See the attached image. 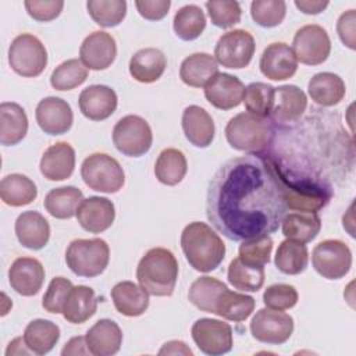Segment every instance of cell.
<instances>
[{
  "instance_id": "cell-13",
  "label": "cell",
  "mask_w": 356,
  "mask_h": 356,
  "mask_svg": "<svg viewBox=\"0 0 356 356\" xmlns=\"http://www.w3.org/2000/svg\"><path fill=\"white\" fill-rule=\"evenodd\" d=\"M191 334L196 346L206 355L220 356L232 349V328L225 321L199 318L193 323Z\"/></svg>"
},
{
  "instance_id": "cell-6",
  "label": "cell",
  "mask_w": 356,
  "mask_h": 356,
  "mask_svg": "<svg viewBox=\"0 0 356 356\" xmlns=\"http://www.w3.org/2000/svg\"><path fill=\"white\" fill-rule=\"evenodd\" d=\"M110 260V248L102 238L74 239L65 250V263L78 277L100 275Z\"/></svg>"
},
{
  "instance_id": "cell-12",
  "label": "cell",
  "mask_w": 356,
  "mask_h": 356,
  "mask_svg": "<svg viewBox=\"0 0 356 356\" xmlns=\"http://www.w3.org/2000/svg\"><path fill=\"white\" fill-rule=\"evenodd\" d=\"M291 49L296 60L302 64L318 65L328 58L331 40L323 26L309 24L296 31Z\"/></svg>"
},
{
  "instance_id": "cell-4",
  "label": "cell",
  "mask_w": 356,
  "mask_h": 356,
  "mask_svg": "<svg viewBox=\"0 0 356 356\" xmlns=\"http://www.w3.org/2000/svg\"><path fill=\"white\" fill-rule=\"evenodd\" d=\"M139 285L153 296H171L178 280V261L165 248H152L136 268Z\"/></svg>"
},
{
  "instance_id": "cell-57",
  "label": "cell",
  "mask_w": 356,
  "mask_h": 356,
  "mask_svg": "<svg viewBox=\"0 0 356 356\" xmlns=\"http://www.w3.org/2000/svg\"><path fill=\"white\" fill-rule=\"evenodd\" d=\"M11 355H32V350L28 348L24 338H15L8 343V348L6 350V356Z\"/></svg>"
},
{
  "instance_id": "cell-5",
  "label": "cell",
  "mask_w": 356,
  "mask_h": 356,
  "mask_svg": "<svg viewBox=\"0 0 356 356\" xmlns=\"http://www.w3.org/2000/svg\"><path fill=\"white\" fill-rule=\"evenodd\" d=\"M225 138L231 147L239 152L261 153L275 138V124L270 117H261L249 111L232 117L225 127Z\"/></svg>"
},
{
  "instance_id": "cell-49",
  "label": "cell",
  "mask_w": 356,
  "mask_h": 356,
  "mask_svg": "<svg viewBox=\"0 0 356 356\" xmlns=\"http://www.w3.org/2000/svg\"><path fill=\"white\" fill-rule=\"evenodd\" d=\"M72 282L64 277H54L42 299V306L49 313H63L65 299L72 289Z\"/></svg>"
},
{
  "instance_id": "cell-38",
  "label": "cell",
  "mask_w": 356,
  "mask_h": 356,
  "mask_svg": "<svg viewBox=\"0 0 356 356\" xmlns=\"http://www.w3.org/2000/svg\"><path fill=\"white\" fill-rule=\"evenodd\" d=\"M188 171V163L184 153L174 147L161 150L154 164V175L159 182L174 186L179 184Z\"/></svg>"
},
{
  "instance_id": "cell-29",
  "label": "cell",
  "mask_w": 356,
  "mask_h": 356,
  "mask_svg": "<svg viewBox=\"0 0 356 356\" xmlns=\"http://www.w3.org/2000/svg\"><path fill=\"white\" fill-rule=\"evenodd\" d=\"M307 93L312 100L321 107H331L345 97L346 88L343 79L334 72H318L307 83Z\"/></svg>"
},
{
  "instance_id": "cell-55",
  "label": "cell",
  "mask_w": 356,
  "mask_h": 356,
  "mask_svg": "<svg viewBox=\"0 0 356 356\" xmlns=\"http://www.w3.org/2000/svg\"><path fill=\"white\" fill-rule=\"evenodd\" d=\"M63 356H68V355H90L88 345H86V339L85 337H74L71 338L65 346L61 350Z\"/></svg>"
},
{
  "instance_id": "cell-17",
  "label": "cell",
  "mask_w": 356,
  "mask_h": 356,
  "mask_svg": "<svg viewBox=\"0 0 356 356\" xmlns=\"http://www.w3.org/2000/svg\"><path fill=\"white\" fill-rule=\"evenodd\" d=\"M245 85L242 81L225 72H217L204 86V97L218 110H231L243 102Z\"/></svg>"
},
{
  "instance_id": "cell-11",
  "label": "cell",
  "mask_w": 356,
  "mask_h": 356,
  "mask_svg": "<svg viewBox=\"0 0 356 356\" xmlns=\"http://www.w3.org/2000/svg\"><path fill=\"white\" fill-rule=\"evenodd\" d=\"M254 38L245 29H234L222 36L216 43L214 58L222 67L241 70L250 64L254 54Z\"/></svg>"
},
{
  "instance_id": "cell-19",
  "label": "cell",
  "mask_w": 356,
  "mask_h": 356,
  "mask_svg": "<svg viewBox=\"0 0 356 356\" xmlns=\"http://www.w3.org/2000/svg\"><path fill=\"white\" fill-rule=\"evenodd\" d=\"M307 107L306 93L296 85L275 88L270 118L274 124L296 122Z\"/></svg>"
},
{
  "instance_id": "cell-32",
  "label": "cell",
  "mask_w": 356,
  "mask_h": 356,
  "mask_svg": "<svg viewBox=\"0 0 356 356\" xmlns=\"http://www.w3.org/2000/svg\"><path fill=\"white\" fill-rule=\"evenodd\" d=\"M97 310V299L95 291L86 285L72 286L64 307L63 316L68 323L82 324L89 320Z\"/></svg>"
},
{
  "instance_id": "cell-46",
  "label": "cell",
  "mask_w": 356,
  "mask_h": 356,
  "mask_svg": "<svg viewBox=\"0 0 356 356\" xmlns=\"http://www.w3.org/2000/svg\"><path fill=\"white\" fill-rule=\"evenodd\" d=\"M286 14V4L282 0H254L250 4L252 19L263 28L278 26Z\"/></svg>"
},
{
  "instance_id": "cell-8",
  "label": "cell",
  "mask_w": 356,
  "mask_h": 356,
  "mask_svg": "<svg viewBox=\"0 0 356 356\" xmlns=\"http://www.w3.org/2000/svg\"><path fill=\"white\" fill-rule=\"evenodd\" d=\"M8 64L21 76H39L47 65V50L35 35L21 33L8 47Z\"/></svg>"
},
{
  "instance_id": "cell-26",
  "label": "cell",
  "mask_w": 356,
  "mask_h": 356,
  "mask_svg": "<svg viewBox=\"0 0 356 356\" xmlns=\"http://www.w3.org/2000/svg\"><path fill=\"white\" fill-rule=\"evenodd\" d=\"M182 129L185 138L196 147L204 149L214 139V121L211 115L200 106H188L182 113Z\"/></svg>"
},
{
  "instance_id": "cell-21",
  "label": "cell",
  "mask_w": 356,
  "mask_h": 356,
  "mask_svg": "<svg viewBox=\"0 0 356 356\" xmlns=\"http://www.w3.org/2000/svg\"><path fill=\"white\" fill-rule=\"evenodd\" d=\"M115 218L114 203L107 197L90 196L83 199L76 210L79 225L92 234H100L108 229Z\"/></svg>"
},
{
  "instance_id": "cell-31",
  "label": "cell",
  "mask_w": 356,
  "mask_h": 356,
  "mask_svg": "<svg viewBox=\"0 0 356 356\" xmlns=\"http://www.w3.org/2000/svg\"><path fill=\"white\" fill-rule=\"evenodd\" d=\"M218 72L216 58L209 53H193L188 56L179 68L181 81L192 88H202Z\"/></svg>"
},
{
  "instance_id": "cell-51",
  "label": "cell",
  "mask_w": 356,
  "mask_h": 356,
  "mask_svg": "<svg viewBox=\"0 0 356 356\" xmlns=\"http://www.w3.org/2000/svg\"><path fill=\"white\" fill-rule=\"evenodd\" d=\"M29 17L39 22H47L57 18L64 7L63 0H26L24 3Z\"/></svg>"
},
{
  "instance_id": "cell-20",
  "label": "cell",
  "mask_w": 356,
  "mask_h": 356,
  "mask_svg": "<svg viewBox=\"0 0 356 356\" xmlns=\"http://www.w3.org/2000/svg\"><path fill=\"white\" fill-rule=\"evenodd\" d=\"M11 288L22 296L36 295L44 281V267L33 257H18L8 270Z\"/></svg>"
},
{
  "instance_id": "cell-18",
  "label": "cell",
  "mask_w": 356,
  "mask_h": 356,
  "mask_svg": "<svg viewBox=\"0 0 356 356\" xmlns=\"http://www.w3.org/2000/svg\"><path fill=\"white\" fill-rule=\"evenodd\" d=\"M259 67L266 78L271 81H285L295 75L298 60L286 43L275 42L263 50Z\"/></svg>"
},
{
  "instance_id": "cell-45",
  "label": "cell",
  "mask_w": 356,
  "mask_h": 356,
  "mask_svg": "<svg viewBox=\"0 0 356 356\" xmlns=\"http://www.w3.org/2000/svg\"><path fill=\"white\" fill-rule=\"evenodd\" d=\"M275 88L264 82H252L245 89V107L249 113L270 117Z\"/></svg>"
},
{
  "instance_id": "cell-44",
  "label": "cell",
  "mask_w": 356,
  "mask_h": 356,
  "mask_svg": "<svg viewBox=\"0 0 356 356\" xmlns=\"http://www.w3.org/2000/svg\"><path fill=\"white\" fill-rule=\"evenodd\" d=\"M88 68L78 58H71L54 68L50 76V85L56 90H71L82 85L88 78Z\"/></svg>"
},
{
  "instance_id": "cell-3",
  "label": "cell",
  "mask_w": 356,
  "mask_h": 356,
  "mask_svg": "<svg viewBox=\"0 0 356 356\" xmlns=\"http://www.w3.org/2000/svg\"><path fill=\"white\" fill-rule=\"evenodd\" d=\"M182 252L196 271L216 270L224 260L225 243L220 235L206 222H189L181 234Z\"/></svg>"
},
{
  "instance_id": "cell-16",
  "label": "cell",
  "mask_w": 356,
  "mask_h": 356,
  "mask_svg": "<svg viewBox=\"0 0 356 356\" xmlns=\"http://www.w3.org/2000/svg\"><path fill=\"white\" fill-rule=\"evenodd\" d=\"M36 122L47 135H63L72 127L74 114L71 106L56 96L42 99L35 111Z\"/></svg>"
},
{
  "instance_id": "cell-52",
  "label": "cell",
  "mask_w": 356,
  "mask_h": 356,
  "mask_svg": "<svg viewBox=\"0 0 356 356\" xmlns=\"http://www.w3.org/2000/svg\"><path fill=\"white\" fill-rule=\"evenodd\" d=\"M135 7L140 17L149 21L163 19L171 7L170 0H136Z\"/></svg>"
},
{
  "instance_id": "cell-22",
  "label": "cell",
  "mask_w": 356,
  "mask_h": 356,
  "mask_svg": "<svg viewBox=\"0 0 356 356\" xmlns=\"http://www.w3.org/2000/svg\"><path fill=\"white\" fill-rule=\"evenodd\" d=\"M117 93L106 85H90L79 95L78 104L81 113L92 121L108 118L117 108Z\"/></svg>"
},
{
  "instance_id": "cell-50",
  "label": "cell",
  "mask_w": 356,
  "mask_h": 356,
  "mask_svg": "<svg viewBox=\"0 0 356 356\" xmlns=\"http://www.w3.org/2000/svg\"><path fill=\"white\" fill-rule=\"evenodd\" d=\"M298 291L289 284H274L263 293V303L274 310H286L298 303Z\"/></svg>"
},
{
  "instance_id": "cell-35",
  "label": "cell",
  "mask_w": 356,
  "mask_h": 356,
  "mask_svg": "<svg viewBox=\"0 0 356 356\" xmlns=\"http://www.w3.org/2000/svg\"><path fill=\"white\" fill-rule=\"evenodd\" d=\"M38 196L35 182L24 174L6 175L0 182V197L11 207H21L32 203Z\"/></svg>"
},
{
  "instance_id": "cell-37",
  "label": "cell",
  "mask_w": 356,
  "mask_h": 356,
  "mask_svg": "<svg viewBox=\"0 0 356 356\" xmlns=\"http://www.w3.org/2000/svg\"><path fill=\"white\" fill-rule=\"evenodd\" d=\"M225 289L227 285L214 277H199L189 286L188 299L199 310L214 314L217 300Z\"/></svg>"
},
{
  "instance_id": "cell-33",
  "label": "cell",
  "mask_w": 356,
  "mask_h": 356,
  "mask_svg": "<svg viewBox=\"0 0 356 356\" xmlns=\"http://www.w3.org/2000/svg\"><path fill=\"white\" fill-rule=\"evenodd\" d=\"M83 200L82 192L75 186H61L51 189L44 200L43 206L46 211L58 220H67L76 216V210Z\"/></svg>"
},
{
  "instance_id": "cell-43",
  "label": "cell",
  "mask_w": 356,
  "mask_h": 356,
  "mask_svg": "<svg viewBox=\"0 0 356 356\" xmlns=\"http://www.w3.org/2000/svg\"><path fill=\"white\" fill-rule=\"evenodd\" d=\"M86 8L92 19L103 28L120 25L127 15L125 0H89Z\"/></svg>"
},
{
  "instance_id": "cell-40",
  "label": "cell",
  "mask_w": 356,
  "mask_h": 356,
  "mask_svg": "<svg viewBox=\"0 0 356 356\" xmlns=\"http://www.w3.org/2000/svg\"><path fill=\"white\" fill-rule=\"evenodd\" d=\"M206 28V17L202 8L196 4H186L181 7L172 21V29L175 35L185 40H195L197 39Z\"/></svg>"
},
{
  "instance_id": "cell-34",
  "label": "cell",
  "mask_w": 356,
  "mask_h": 356,
  "mask_svg": "<svg viewBox=\"0 0 356 356\" xmlns=\"http://www.w3.org/2000/svg\"><path fill=\"white\" fill-rule=\"evenodd\" d=\"M60 339V328L56 323L44 318L32 320L25 331L24 341L35 355L49 353Z\"/></svg>"
},
{
  "instance_id": "cell-54",
  "label": "cell",
  "mask_w": 356,
  "mask_h": 356,
  "mask_svg": "<svg viewBox=\"0 0 356 356\" xmlns=\"http://www.w3.org/2000/svg\"><path fill=\"white\" fill-rule=\"evenodd\" d=\"M328 4L330 3L327 0H295L296 8L307 15H316L323 13L328 7Z\"/></svg>"
},
{
  "instance_id": "cell-41",
  "label": "cell",
  "mask_w": 356,
  "mask_h": 356,
  "mask_svg": "<svg viewBox=\"0 0 356 356\" xmlns=\"http://www.w3.org/2000/svg\"><path fill=\"white\" fill-rule=\"evenodd\" d=\"M254 310V299L249 295L232 292L228 288L217 300L214 314L235 323L246 320Z\"/></svg>"
},
{
  "instance_id": "cell-14",
  "label": "cell",
  "mask_w": 356,
  "mask_h": 356,
  "mask_svg": "<svg viewBox=\"0 0 356 356\" xmlns=\"http://www.w3.org/2000/svg\"><path fill=\"white\" fill-rule=\"evenodd\" d=\"M250 332L259 342L280 345L291 338L293 318L282 310L260 309L250 321Z\"/></svg>"
},
{
  "instance_id": "cell-30",
  "label": "cell",
  "mask_w": 356,
  "mask_h": 356,
  "mask_svg": "<svg viewBox=\"0 0 356 356\" xmlns=\"http://www.w3.org/2000/svg\"><path fill=\"white\" fill-rule=\"evenodd\" d=\"M28 132V117L25 110L13 102L0 104V143L14 146L19 143Z\"/></svg>"
},
{
  "instance_id": "cell-10",
  "label": "cell",
  "mask_w": 356,
  "mask_h": 356,
  "mask_svg": "<svg viewBox=\"0 0 356 356\" xmlns=\"http://www.w3.org/2000/svg\"><path fill=\"white\" fill-rule=\"evenodd\" d=\"M312 264L323 278L339 280L350 270L352 252L349 246L339 239H325L314 246Z\"/></svg>"
},
{
  "instance_id": "cell-56",
  "label": "cell",
  "mask_w": 356,
  "mask_h": 356,
  "mask_svg": "<svg viewBox=\"0 0 356 356\" xmlns=\"http://www.w3.org/2000/svg\"><path fill=\"white\" fill-rule=\"evenodd\" d=\"M159 353L160 355H186V356H192L193 355V352L182 341L165 342L161 346V349L159 350Z\"/></svg>"
},
{
  "instance_id": "cell-9",
  "label": "cell",
  "mask_w": 356,
  "mask_h": 356,
  "mask_svg": "<svg viewBox=\"0 0 356 356\" xmlns=\"http://www.w3.org/2000/svg\"><path fill=\"white\" fill-rule=\"evenodd\" d=\"M153 134L149 122L139 115H125L113 128L115 149L128 157H140L149 152Z\"/></svg>"
},
{
  "instance_id": "cell-25",
  "label": "cell",
  "mask_w": 356,
  "mask_h": 356,
  "mask_svg": "<svg viewBox=\"0 0 356 356\" xmlns=\"http://www.w3.org/2000/svg\"><path fill=\"white\" fill-rule=\"evenodd\" d=\"M85 339L90 355L111 356L121 348L122 331L115 321L102 318L88 330Z\"/></svg>"
},
{
  "instance_id": "cell-53",
  "label": "cell",
  "mask_w": 356,
  "mask_h": 356,
  "mask_svg": "<svg viewBox=\"0 0 356 356\" xmlns=\"http://www.w3.org/2000/svg\"><path fill=\"white\" fill-rule=\"evenodd\" d=\"M356 26V11L348 10L337 21V32L341 39V42L349 47L350 50L356 49V40H355V28Z\"/></svg>"
},
{
  "instance_id": "cell-2",
  "label": "cell",
  "mask_w": 356,
  "mask_h": 356,
  "mask_svg": "<svg viewBox=\"0 0 356 356\" xmlns=\"http://www.w3.org/2000/svg\"><path fill=\"white\" fill-rule=\"evenodd\" d=\"M261 153L275 172L286 209L317 213L330 203L334 191L325 179L288 165L275 153Z\"/></svg>"
},
{
  "instance_id": "cell-15",
  "label": "cell",
  "mask_w": 356,
  "mask_h": 356,
  "mask_svg": "<svg viewBox=\"0 0 356 356\" xmlns=\"http://www.w3.org/2000/svg\"><path fill=\"white\" fill-rule=\"evenodd\" d=\"M115 56V39L104 31L89 33L79 47V60L88 70L93 71L108 68L114 63Z\"/></svg>"
},
{
  "instance_id": "cell-23",
  "label": "cell",
  "mask_w": 356,
  "mask_h": 356,
  "mask_svg": "<svg viewBox=\"0 0 356 356\" xmlns=\"http://www.w3.org/2000/svg\"><path fill=\"white\" fill-rule=\"evenodd\" d=\"M42 175L49 181H64L75 168V150L67 142H57L49 146L42 154L39 164Z\"/></svg>"
},
{
  "instance_id": "cell-39",
  "label": "cell",
  "mask_w": 356,
  "mask_h": 356,
  "mask_svg": "<svg viewBox=\"0 0 356 356\" xmlns=\"http://www.w3.org/2000/svg\"><path fill=\"white\" fill-rule=\"evenodd\" d=\"M309 261L307 246L293 239H285L275 252V267L286 275H296L306 270Z\"/></svg>"
},
{
  "instance_id": "cell-47",
  "label": "cell",
  "mask_w": 356,
  "mask_h": 356,
  "mask_svg": "<svg viewBox=\"0 0 356 356\" xmlns=\"http://www.w3.org/2000/svg\"><path fill=\"white\" fill-rule=\"evenodd\" d=\"M273 239L268 235L243 239L239 246V259L250 266L264 267L270 261Z\"/></svg>"
},
{
  "instance_id": "cell-42",
  "label": "cell",
  "mask_w": 356,
  "mask_h": 356,
  "mask_svg": "<svg viewBox=\"0 0 356 356\" xmlns=\"http://www.w3.org/2000/svg\"><path fill=\"white\" fill-rule=\"evenodd\" d=\"M228 282L243 292H257L264 284V267L243 263L239 257L231 260L228 266Z\"/></svg>"
},
{
  "instance_id": "cell-36",
  "label": "cell",
  "mask_w": 356,
  "mask_h": 356,
  "mask_svg": "<svg viewBox=\"0 0 356 356\" xmlns=\"http://www.w3.org/2000/svg\"><path fill=\"white\" fill-rule=\"evenodd\" d=\"M281 225L282 234L286 239L307 243L318 235L321 229V220L317 213L298 211L284 216Z\"/></svg>"
},
{
  "instance_id": "cell-1",
  "label": "cell",
  "mask_w": 356,
  "mask_h": 356,
  "mask_svg": "<svg viewBox=\"0 0 356 356\" xmlns=\"http://www.w3.org/2000/svg\"><path fill=\"white\" fill-rule=\"evenodd\" d=\"M286 210L275 172L263 153L228 160L209 182L207 218L231 241L275 232Z\"/></svg>"
},
{
  "instance_id": "cell-48",
  "label": "cell",
  "mask_w": 356,
  "mask_h": 356,
  "mask_svg": "<svg viewBox=\"0 0 356 356\" xmlns=\"http://www.w3.org/2000/svg\"><path fill=\"white\" fill-rule=\"evenodd\" d=\"M204 6L207 8L211 24L216 25L217 28L227 29L241 21L242 10L238 1L211 0V1H206Z\"/></svg>"
},
{
  "instance_id": "cell-7",
  "label": "cell",
  "mask_w": 356,
  "mask_h": 356,
  "mask_svg": "<svg viewBox=\"0 0 356 356\" xmlns=\"http://www.w3.org/2000/svg\"><path fill=\"white\" fill-rule=\"evenodd\" d=\"M81 177L92 191L103 193L118 192L125 182L121 164L106 153L88 156L81 165Z\"/></svg>"
},
{
  "instance_id": "cell-24",
  "label": "cell",
  "mask_w": 356,
  "mask_h": 356,
  "mask_svg": "<svg viewBox=\"0 0 356 356\" xmlns=\"http://www.w3.org/2000/svg\"><path fill=\"white\" fill-rule=\"evenodd\" d=\"M15 235L24 248L40 250L47 245L50 238L49 221L35 210L24 211L15 221Z\"/></svg>"
},
{
  "instance_id": "cell-27",
  "label": "cell",
  "mask_w": 356,
  "mask_h": 356,
  "mask_svg": "<svg viewBox=\"0 0 356 356\" xmlns=\"http://www.w3.org/2000/svg\"><path fill=\"white\" fill-rule=\"evenodd\" d=\"M167 67L165 56L156 47L138 50L129 60L131 76L142 83H152L161 78Z\"/></svg>"
},
{
  "instance_id": "cell-28",
  "label": "cell",
  "mask_w": 356,
  "mask_h": 356,
  "mask_svg": "<svg viewBox=\"0 0 356 356\" xmlns=\"http://www.w3.org/2000/svg\"><path fill=\"white\" fill-rule=\"evenodd\" d=\"M111 299L118 313L127 317L142 316L149 307V293L132 281H121L111 289Z\"/></svg>"
}]
</instances>
